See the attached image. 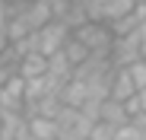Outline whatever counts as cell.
<instances>
[{"label": "cell", "mask_w": 146, "mask_h": 140, "mask_svg": "<svg viewBox=\"0 0 146 140\" xmlns=\"http://www.w3.org/2000/svg\"><path fill=\"white\" fill-rule=\"evenodd\" d=\"M99 121L108 124V127H114V131H117V127H124V124L130 121L127 105H124V102H114V99L108 96V99L102 102V108H99Z\"/></svg>", "instance_id": "cell-8"}, {"label": "cell", "mask_w": 146, "mask_h": 140, "mask_svg": "<svg viewBox=\"0 0 146 140\" xmlns=\"http://www.w3.org/2000/svg\"><path fill=\"white\" fill-rule=\"evenodd\" d=\"M32 38H35V51L38 54L54 57L64 48V41L70 38V29L64 26V22H48V26H41L38 32H32Z\"/></svg>", "instance_id": "cell-4"}, {"label": "cell", "mask_w": 146, "mask_h": 140, "mask_svg": "<svg viewBox=\"0 0 146 140\" xmlns=\"http://www.w3.org/2000/svg\"><path fill=\"white\" fill-rule=\"evenodd\" d=\"M67 3H80V0H67Z\"/></svg>", "instance_id": "cell-15"}, {"label": "cell", "mask_w": 146, "mask_h": 140, "mask_svg": "<svg viewBox=\"0 0 146 140\" xmlns=\"http://www.w3.org/2000/svg\"><path fill=\"white\" fill-rule=\"evenodd\" d=\"M114 127H108V124H102V121H95V127H92V134L86 137V140H114Z\"/></svg>", "instance_id": "cell-14"}, {"label": "cell", "mask_w": 146, "mask_h": 140, "mask_svg": "<svg viewBox=\"0 0 146 140\" xmlns=\"http://www.w3.org/2000/svg\"><path fill=\"white\" fill-rule=\"evenodd\" d=\"M22 19L29 22L32 32H38L41 26H48V22H54L51 0H29V3H22Z\"/></svg>", "instance_id": "cell-7"}, {"label": "cell", "mask_w": 146, "mask_h": 140, "mask_svg": "<svg viewBox=\"0 0 146 140\" xmlns=\"http://www.w3.org/2000/svg\"><path fill=\"white\" fill-rule=\"evenodd\" d=\"M48 73V57L38 54V51H29V54H22L19 57V77L22 80H38Z\"/></svg>", "instance_id": "cell-10"}, {"label": "cell", "mask_w": 146, "mask_h": 140, "mask_svg": "<svg viewBox=\"0 0 146 140\" xmlns=\"http://www.w3.org/2000/svg\"><path fill=\"white\" fill-rule=\"evenodd\" d=\"M26 3H29V0H26Z\"/></svg>", "instance_id": "cell-16"}, {"label": "cell", "mask_w": 146, "mask_h": 140, "mask_svg": "<svg viewBox=\"0 0 146 140\" xmlns=\"http://www.w3.org/2000/svg\"><path fill=\"white\" fill-rule=\"evenodd\" d=\"M73 35H76L89 54H99V57H111V48H114V32L105 26V22H83L80 29H73Z\"/></svg>", "instance_id": "cell-2"}, {"label": "cell", "mask_w": 146, "mask_h": 140, "mask_svg": "<svg viewBox=\"0 0 146 140\" xmlns=\"http://www.w3.org/2000/svg\"><path fill=\"white\" fill-rule=\"evenodd\" d=\"M54 124H57V140H86L95 127V118H89L86 111L80 108H60L54 115Z\"/></svg>", "instance_id": "cell-1"}, {"label": "cell", "mask_w": 146, "mask_h": 140, "mask_svg": "<svg viewBox=\"0 0 146 140\" xmlns=\"http://www.w3.org/2000/svg\"><path fill=\"white\" fill-rule=\"evenodd\" d=\"M124 70H127V73H130V80H133V86H137V92H140V89H146V57H140V61H133V64H127Z\"/></svg>", "instance_id": "cell-13"}, {"label": "cell", "mask_w": 146, "mask_h": 140, "mask_svg": "<svg viewBox=\"0 0 146 140\" xmlns=\"http://www.w3.org/2000/svg\"><path fill=\"white\" fill-rule=\"evenodd\" d=\"M60 54H64V57L70 61V67H73V70H76V67H80V64H83V61L89 57V51H86V45H83V41H80L76 35H73V32H70V38L64 41V48H60Z\"/></svg>", "instance_id": "cell-12"}, {"label": "cell", "mask_w": 146, "mask_h": 140, "mask_svg": "<svg viewBox=\"0 0 146 140\" xmlns=\"http://www.w3.org/2000/svg\"><path fill=\"white\" fill-rule=\"evenodd\" d=\"M83 7H86V16L92 22L111 26L114 19H121V16L137 10V0H83Z\"/></svg>", "instance_id": "cell-3"}, {"label": "cell", "mask_w": 146, "mask_h": 140, "mask_svg": "<svg viewBox=\"0 0 146 140\" xmlns=\"http://www.w3.org/2000/svg\"><path fill=\"white\" fill-rule=\"evenodd\" d=\"M108 96H111L114 102H130V99L137 96V86H133V80H130V73H127L124 67H117V70H114V80H111Z\"/></svg>", "instance_id": "cell-9"}, {"label": "cell", "mask_w": 146, "mask_h": 140, "mask_svg": "<svg viewBox=\"0 0 146 140\" xmlns=\"http://www.w3.org/2000/svg\"><path fill=\"white\" fill-rule=\"evenodd\" d=\"M143 57V38H140V29L133 35H121L114 38V48H111V64L114 67H127L133 61Z\"/></svg>", "instance_id": "cell-5"}, {"label": "cell", "mask_w": 146, "mask_h": 140, "mask_svg": "<svg viewBox=\"0 0 146 140\" xmlns=\"http://www.w3.org/2000/svg\"><path fill=\"white\" fill-rule=\"evenodd\" d=\"M0 111L26 115V80L22 77H13L3 89H0Z\"/></svg>", "instance_id": "cell-6"}, {"label": "cell", "mask_w": 146, "mask_h": 140, "mask_svg": "<svg viewBox=\"0 0 146 140\" xmlns=\"http://www.w3.org/2000/svg\"><path fill=\"white\" fill-rule=\"evenodd\" d=\"M26 127L35 140H57V124L48 115H26Z\"/></svg>", "instance_id": "cell-11"}]
</instances>
